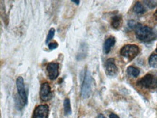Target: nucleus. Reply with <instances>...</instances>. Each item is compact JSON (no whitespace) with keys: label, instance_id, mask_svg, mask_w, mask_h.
<instances>
[{"label":"nucleus","instance_id":"23","mask_svg":"<svg viewBox=\"0 0 157 118\" xmlns=\"http://www.w3.org/2000/svg\"><path fill=\"white\" fill-rule=\"evenodd\" d=\"M96 118H106V117H104V115H101H101H98V117Z\"/></svg>","mask_w":157,"mask_h":118},{"label":"nucleus","instance_id":"10","mask_svg":"<svg viewBox=\"0 0 157 118\" xmlns=\"http://www.w3.org/2000/svg\"><path fill=\"white\" fill-rule=\"evenodd\" d=\"M115 38L114 36H109L108 39H106V40L104 42V47H103V50L105 54H108L109 53V51H111V49L114 47V44H115Z\"/></svg>","mask_w":157,"mask_h":118},{"label":"nucleus","instance_id":"4","mask_svg":"<svg viewBox=\"0 0 157 118\" xmlns=\"http://www.w3.org/2000/svg\"><path fill=\"white\" fill-rule=\"evenodd\" d=\"M137 83L145 89H156L157 88V78H155L152 74H146Z\"/></svg>","mask_w":157,"mask_h":118},{"label":"nucleus","instance_id":"21","mask_svg":"<svg viewBox=\"0 0 157 118\" xmlns=\"http://www.w3.org/2000/svg\"><path fill=\"white\" fill-rule=\"evenodd\" d=\"M109 118H120V117H119L118 116L116 115V114L112 113V114H110V115H109Z\"/></svg>","mask_w":157,"mask_h":118},{"label":"nucleus","instance_id":"2","mask_svg":"<svg viewBox=\"0 0 157 118\" xmlns=\"http://www.w3.org/2000/svg\"><path fill=\"white\" fill-rule=\"evenodd\" d=\"M140 52V48L136 44L124 45L120 50V55L129 61H131L137 57Z\"/></svg>","mask_w":157,"mask_h":118},{"label":"nucleus","instance_id":"14","mask_svg":"<svg viewBox=\"0 0 157 118\" xmlns=\"http://www.w3.org/2000/svg\"><path fill=\"white\" fill-rule=\"evenodd\" d=\"M127 73H128L130 76L137 78L140 74V70L137 68V67H133V66H130V67H128V69H127Z\"/></svg>","mask_w":157,"mask_h":118},{"label":"nucleus","instance_id":"9","mask_svg":"<svg viewBox=\"0 0 157 118\" xmlns=\"http://www.w3.org/2000/svg\"><path fill=\"white\" fill-rule=\"evenodd\" d=\"M59 65L57 63H50L47 66V71L49 78L52 81L55 80L59 76Z\"/></svg>","mask_w":157,"mask_h":118},{"label":"nucleus","instance_id":"12","mask_svg":"<svg viewBox=\"0 0 157 118\" xmlns=\"http://www.w3.org/2000/svg\"><path fill=\"white\" fill-rule=\"evenodd\" d=\"M133 12L137 15H142L146 13V8L140 2H137L133 7Z\"/></svg>","mask_w":157,"mask_h":118},{"label":"nucleus","instance_id":"8","mask_svg":"<svg viewBox=\"0 0 157 118\" xmlns=\"http://www.w3.org/2000/svg\"><path fill=\"white\" fill-rule=\"evenodd\" d=\"M104 67H105L106 73L108 76H116L117 74L118 73V69L113 58H109V59H108L106 61Z\"/></svg>","mask_w":157,"mask_h":118},{"label":"nucleus","instance_id":"22","mask_svg":"<svg viewBox=\"0 0 157 118\" xmlns=\"http://www.w3.org/2000/svg\"><path fill=\"white\" fill-rule=\"evenodd\" d=\"M72 2H73V3H75V4H76V5H78L80 4V1L79 0H72Z\"/></svg>","mask_w":157,"mask_h":118},{"label":"nucleus","instance_id":"18","mask_svg":"<svg viewBox=\"0 0 157 118\" xmlns=\"http://www.w3.org/2000/svg\"><path fill=\"white\" fill-rule=\"evenodd\" d=\"M144 3L150 9H153L157 5V2L154 1H144Z\"/></svg>","mask_w":157,"mask_h":118},{"label":"nucleus","instance_id":"24","mask_svg":"<svg viewBox=\"0 0 157 118\" xmlns=\"http://www.w3.org/2000/svg\"><path fill=\"white\" fill-rule=\"evenodd\" d=\"M154 17H155V19L157 20V10L155 12V13H154Z\"/></svg>","mask_w":157,"mask_h":118},{"label":"nucleus","instance_id":"5","mask_svg":"<svg viewBox=\"0 0 157 118\" xmlns=\"http://www.w3.org/2000/svg\"><path fill=\"white\" fill-rule=\"evenodd\" d=\"M16 86H17L18 95L23 101L24 106H25L28 103V96L26 93L25 84H24V80L23 78L21 76L17 78L16 80Z\"/></svg>","mask_w":157,"mask_h":118},{"label":"nucleus","instance_id":"17","mask_svg":"<svg viewBox=\"0 0 157 118\" xmlns=\"http://www.w3.org/2000/svg\"><path fill=\"white\" fill-rule=\"evenodd\" d=\"M54 34H55V30H54V29H53V28H52V29L49 30V33H48L47 35V40H46V43L47 44L49 43V42L53 39Z\"/></svg>","mask_w":157,"mask_h":118},{"label":"nucleus","instance_id":"15","mask_svg":"<svg viewBox=\"0 0 157 118\" xmlns=\"http://www.w3.org/2000/svg\"><path fill=\"white\" fill-rule=\"evenodd\" d=\"M64 110L66 115H71L72 109L70 105V100L68 98H66L64 101Z\"/></svg>","mask_w":157,"mask_h":118},{"label":"nucleus","instance_id":"20","mask_svg":"<svg viewBox=\"0 0 157 118\" xmlns=\"http://www.w3.org/2000/svg\"><path fill=\"white\" fill-rule=\"evenodd\" d=\"M58 47V44L56 43V42H54V43H49V49L50 50H53L56 49Z\"/></svg>","mask_w":157,"mask_h":118},{"label":"nucleus","instance_id":"11","mask_svg":"<svg viewBox=\"0 0 157 118\" xmlns=\"http://www.w3.org/2000/svg\"><path fill=\"white\" fill-rule=\"evenodd\" d=\"M122 24V17L120 15H115L112 17L111 25L113 29H119Z\"/></svg>","mask_w":157,"mask_h":118},{"label":"nucleus","instance_id":"7","mask_svg":"<svg viewBox=\"0 0 157 118\" xmlns=\"http://www.w3.org/2000/svg\"><path fill=\"white\" fill-rule=\"evenodd\" d=\"M40 99L44 101H49L52 97V93L51 91V87L47 82L42 83L40 88Z\"/></svg>","mask_w":157,"mask_h":118},{"label":"nucleus","instance_id":"6","mask_svg":"<svg viewBox=\"0 0 157 118\" xmlns=\"http://www.w3.org/2000/svg\"><path fill=\"white\" fill-rule=\"evenodd\" d=\"M49 108L47 105L37 106L34 109L31 118H48Z\"/></svg>","mask_w":157,"mask_h":118},{"label":"nucleus","instance_id":"16","mask_svg":"<svg viewBox=\"0 0 157 118\" xmlns=\"http://www.w3.org/2000/svg\"><path fill=\"white\" fill-rule=\"evenodd\" d=\"M148 63L153 68H157V55L154 54L151 55L148 59Z\"/></svg>","mask_w":157,"mask_h":118},{"label":"nucleus","instance_id":"13","mask_svg":"<svg viewBox=\"0 0 157 118\" xmlns=\"http://www.w3.org/2000/svg\"><path fill=\"white\" fill-rule=\"evenodd\" d=\"M87 50L88 47L86 44H81V46H80V49L77 56L78 60H81V59H83L84 58L86 57V55H87Z\"/></svg>","mask_w":157,"mask_h":118},{"label":"nucleus","instance_id":"25","mask_svg":"<svg viewBox=\"0 0 157 118\" xmlns=\"http://www.w3.org/2000/svg\"><path fill=\"white\" fill-rule=\"evenodd\" d=\"M156 51L157 52V47H156Z\"/></svg>","mask_w":157,"mask_h":118},{"label":"nucleus","instance_id":"3","mask_svg":"<svg viewBox=\"0 0 157 118\" xmlns=\"http://www.w3.org/2000/svg\"><path fill=\"white\" fill-rule=\"evenodd\" d=\"M92 84H93V78L90 72L87 71L84 75L83 82L81 87V97L83 99H88L91 94Z\"/></svg>","mask_w":157,"mask_h":118},{"label":"nucleus","instance_id":"19","mask_svg":"<svg viewBox=\"0 0 157 118\" xmlns=\"http://www.w3.org/2000/svg\"><path fill=\"white\" fill-rule=\"evenodd\" d=\"M138 25H139V23H136V22L134 21H130L128 22V26L131 29H136Z\"/></svg>","mask_w":157,"mask_h":118},{"label":"nucleus","instance_id":"1","mask_svg":"<svg viewBox=\"0 0 157 118\" xmlns=\"http://www.w3.org/2000/svg\"><path fill=\"white\" fill-rule=\"evenodd\" d=\"M136 36L140 41L148 43L156 39L157 31L152 28L144 26L139 24V25L136 29Z\"/></svg>","mask_w":157,"mask_h":118}]
</instances>
